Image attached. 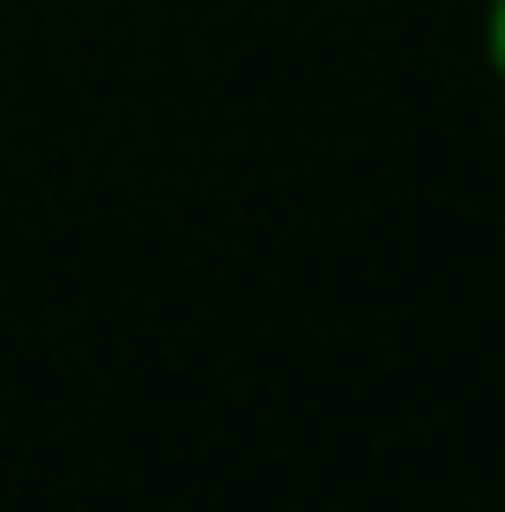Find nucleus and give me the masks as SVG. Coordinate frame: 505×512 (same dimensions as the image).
<instances>
[{
	"instance_id": "1",
	"label": "nucleus",
	"mask_w": 505,
	"mask_h": 512,
	"mask_svg": "<svg viewBox=\"0 0 505 512\" xmlns=\"http://www.w3.org/2000/svg\"><path fill=\"white\" fill-rule=\"evenodd\" d=\"M483 67L505 90V0H483Z\"/></svg>"
}]
</instances>
